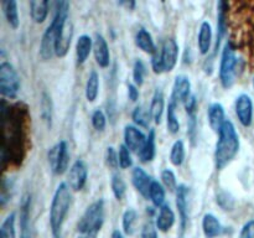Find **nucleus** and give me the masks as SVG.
Returning <instances> with one entry per match:
<instances>
[{"instance_id": "obj_1", "label": "nucleus", "mask_w": 254, "mask_h": 238, "mask_svg": "<svg viewBox=\"0 0 254 238\" xmlns=\"http://www.w3.org/2000/svg\"><path fill=\"white\" fill-rule=\"evenodd\" d=\"M240 151V136L236 126L230 119L218 130V139L215 148V164L218 170L226 168Z\"/></svg>"}, {"instance_id": "obj_2", "label": "nucleus", "mask_w": 254, "mask_h": 238, "mask_svg": "<svg viewBox=\"0 0 254 238\" xmlns=\"http://www.w3.org/2000/svg\"><path fill=\"white\" fill-rule=\"evenodd\" d=\"M68 1H57L55 4V14L54 17H52V21L47 26L44 35H42L41 44H40V56L45 61H47V60L54 56L60 32H61L62 27L67 22V20H68Z\"/></svg>"}, {"instance_id": "obj_3", "label": "nucleus", "mask_w": 254, "mask_h": 238, "mask_svg": "<svg viewBox=\"0 0 254 238\" xmlns=\"http://www.w3.org/2000/svg\"><path fill=\"white\" fill-rule=\"evenodd\" d=\"M71 206V191L67 182H61L57 186L52 197L50 207V226H51L52 237L61 238L62 226Z\"/></svg>"}, {"instance_id": "obj_4", "label": "nucleus", "mask_w": 254, "mask_h": 238, "mask_svg": "<svg viewBox=\"0 0 254 238\" xmlns=\"http://www.w3.org/2000/svg\"><path fill=\"white\" fill-rule=\"evenodd\" d=\"M179 59V45L174 39H166L160 51H156L151 57V67L156 74L171 72L175 68Z\"/></svg>"}, {"instance_id": "obj_5", "label": "nucleus", "mask_w": 254, "mask_h": 238, "mask_svg": "<svg viewBox=\"0 0 254 238\" xmlns=\"http://www.w3.org/2000/svg\"><path fill=\"white\" fill-rule=\"evenodd\" d=\"M104 222V201L97 200L86 208L79 218L77 230L81 235L98 233Z\"/></svg>"}, {"instance_id": "obj_6", "label": "nucleus", "mask_w": 254, "mask_h": 238, "mask_svg": "<svg viewBox=\"0 0 254 238\" xmlns=\"http://www.w3.org/2000/svg\"><path fill=\"white\" fill-rule=\"evenodd\" d=\"M237 57L232 42L227 41L222 49L220 62V81L223 88L228 89L235 84L237 77Z\"/></svg>"}, {"instance_id": "obj_7", "label": "nucleus", "mask_w": 254, "mask_h": 238, "mask_svg": "<svg viewBox=\"0 0 254 238\" xmlns=\"http://www.w3.org/2000/svg\"><path fill=\"white\" fill-rule=\"evenodd\" d=\"M20 91V78L11 63L4 61L0 63V93L2 97L14 99Z\"/></svg>"}, {"instance_id": "obj_8", "label": "nucleus", "mask_w": 254, "mask_h": 238, "mask_svg": "<svg viewBox=\"0 0 254 238\" xmlns=\"http://www.w3.org/2000/svg\"><path fill=\"white\" fill-rule=\"evenodd\" d=\"M69 161L68 145L64 140L57 143L49 151V164L55 175H62L67 170Z\"/></svg>"}, {"instance_id": "obj_9", "label": "nucleus", "mask_w": 254, "mask_h": 238, "mask_svg": "<svg viewBox=\"0 0 254 238\" xmlns=\"http://www.w3.org/2000/svg\"><path fill=\"white\" fill-rule=\"evenodd\" d=\"M88 178V168L82 159L74 161L68 171V182L67 185L73 191H81L84 187Z\"/></svg>"}, {"instance_id": "obj_10", "label": "nucleus", "mask_w": 254, "mask_h": 238, "mask_svg": "<svg viewBox=\"0 0 254 238\" xmlns=\"http://www.w3.org/2000/svg\"><path fill=\"white\" fill-rule=\"evenodd\" d=\"M148 136L135 125H127L124 129V145L130 151L139 154L143 150Z\"/></svg>"}, {"instance_id": "obj_11", "label": "nucleus", "mask_w": 254, "mask_h": 238, "mask_svg": "<svg viewBox=\"0 0 254 238\" xmlns=\"http://www.w3.org/2000/svg\"><path fill=\"white\" fill-rule=\"evenodd\" d=\"M236 114L243 126H250L253 121V102L248 94L242 93L236 98Z\"/></svg>"}, {"instance_id": "obj_12", "label": "nucleus", "mask_w": 254, "mask_h": 238, "mask_svg": "<svg viewBox=\"0 0 254 238\" xmlns=\"http://www.w3.org/2000/svg\"><path fill=\"white\" fill-rule=\"evenodd\" d=\"M30 218H31V196L25 193L20 202V238H32Z\"/></svg>"}, {"instance_id": "obj_13", "label": "nucleus", "mask_w": 254, "mask_h": 238, "mask_svg": "<svg viewBox=\"0 0 254 238\" xmlns=\"http://www.w3.org/2000/svg\"><path fill=\"white\" fill-rule=\"evenodd\" d=\"M189 193H190V190L184 183H180L176 188V207L180 216V226L183 233L185 232L189 220Z\"/></svg>"}, {"instance_id": "obj_14", "label": "nucleus", "mask_w": 254, "mask_h": 238, "mask_svg": "<svg viewBox=\"0 0 254 238\" xmlns=\"http://www.w3.org/2000/svg\"><path fill=\"white\" fill-rule=\"evenodd\" d=\"M190 97H191L190 78L184 76V74H179V76L175 77V81H174L173 96H171V99L175 101L176 103H179V102L186 103V102L190 99Z\"/></svg>"}, {"instance_id": "obj_15", "label": "nucleus", "mask_w": 254, "mask_h": 238, "mask_svg": "<svg viewBox=\"0 0 254 238\" xmlns=\"http://www.w3.org/2000/svg\"><path fill=\"white\" fill-rule=\"evenodd\" d=\"M131 182H133L134 187L136 188V191L141 196L149 198V190H150L153 180H151L149 174L143 168L136 166V168L133 169V173H131Z\"/></svg>"}, {"instance_id": "obj_16", "label": "nucleus", "mask_w": 254, "mask_h": 238, "mask_svg": "<svg viewBox=\"0 0 254 238\" xmlns=\"http://www.w3.org/2000/svg\"><path fill=\"white\" fill-rule=\"evenodd\" d=\"M93 54L96 62L102 67L106 68L111 63V52H109L108 44L102 35L97 34L93 41Z\"/></svg>"}, {"instance_id": "obj_17", "label": "nucleus", "mask_w": 254, "mask_h": 238, "mask_svg": "<svg viewBox=\"0 0 254 238\" xmlns=\"http://www.w3.org/2000/svg\"><path fill=\"white\" fill-rule=\"evenodd\" d=\"M72 35H73V25L67 20L64 26L62 27L61 32L59 35V39L56 42V49H55V55L57 57H64L68 52L69 46H71Z\"/></svg>"}, {"instance_id": "obj_18", "label": "nucleus", "mask_w": 254, "mask_h": 238, "mask_svg": "<svg viewBox=\"0 0 254 238\" xmlns=\"http://www.w3.org/2000/svg\"><path fill=\"white\" fill-rule=\"evenodd\" d=\"M174 223H175V213H174L173 208L168 203H165L159 208V215L155 222L156 228L161 232H168L171 230Z\"/></svg>"}, {"instance_id": "obj_19", "label": "nucleus", "mask_w": 254, "mask_h": 238, "mask_svg": "<svg viewBox=\"0 0 254 238\" xmlns=\"http://www.w3.org/2000/svg\"><path fill=\"white\" fill-rule=\"evenodd\" d=\"M197 46L201 55H207L212 46V26L208 21H202L197 37Z\"/></svg>"}, {"instance_id": "obj_20", "label": "nucleus", "mask_w": 254, "mask_h": 238, "mask_svg": "<svg viewBox=\"0 0 254 238\" xmlns=\"http://www.w3.org/2000/svg\"><path fill=\"white\" fill-rule=\"evenodd\" d=\"M92 49H93V41H92L89 35L83 34L77 39L76 56H77V62H78L79 64H83L84 62L88 60Z\"/></svg>"}, {"instance_id": "obj_21", "label": "nucleus", "mask_w": 254, "mask_h": 238, "mask_svg": "<svg viewBox=\"0 0 254 238\" xmlns=\"http://www.w3.org/2000/svg\"><path fill=\"white\" fill-rule=\"evenodd\" d=\"M208 123H210V126L215 131H217L221 129V126L223 125L227 119L225 118V108L221 103H212L208 108Z\"/></svg>"}, {"instance_id": "obj_22", "label": "nucleus", "mask_w": 254, "mask_h": 238, "mask_svg": "<svg viewBox=\"0 0 254 238\" xmlns=\"http://www.w3.org/2000/svg\"><path fill=\"white\" fill-rule=\"evenodd\" d=\"M202 231L207 238H216L222 232V225L213 213H206L202 218Z\"/></svg>"}, {"instance_id": "obj_23", "label": "nucleus", "mask_w": 254, "mask_h": 238, "mask_svg": "<svg viewBox=\"0 0 254 238\" xmlns=\"http://www.w3.org/2000/svg\"><path fill=\"white\" fill-rule=\"evenodd\" d=\"M135 44L136 46H138L141 51L145 52V54L154 55L158 51V49H156L155 46V42H154L153 40V36H151L150 32H149L148 30L144 29V27L139 29L138 32H136Z\"/></svg>"}, {"instance_id": "obj_24", "label": "nucleus", "mask_w": 254, "mask_h": 238, "mask_svg": "<svg viewBox=\"0 0 254 238\" xmlns=\"http://www.w3.org/2000/svg\"><path fill=\"white\" fill-rule=\"evenodd\" d=\"M164 108H165V101H164V94L160 89H156L154 92V96L151 98L150 108H149V112H150L151 119L155 121V124L161 123V118H163Z\"/></svg>"}, {"instance_id": "obj_25", "label": "nucleus", "mask_w": 254, "mask_h": 238, "mask_svg": "<svg viewBox=\"0 0 254 238\" xmlns=\"http://www.w3.org/2000/svg\"><path fill=\"white\" fill-rule=\"evenodd\" d=\"M228 5L226 1H218L217 2V40H216V47L215 50L217 51L220 47L221 41H222L223 36L226 34V27H227V10Z\"/></svg>"}, {"instance_id": "obj_26", "label": "nucleus", "mask_w": 254, "mask_h": 238, "mask_svg": "<svg viewBox=\"0 0 254 238\" xmlns=\"http://www.w3.org/2000/svg\"><path fill=\"white\" fill-rule=\"evenodd\" d=\"M30 14L36 24H42L49 15V1L47 0L30 1Z\"/></svg>"}, {"instance_id": "obj_27", "label": "nucleus", "mask_w": 254, "mask_h": 238, "mask_svg": "<svg viewBox=\"0 0 254 238\" xmlns=\"http://www.w3.org/2000/svg\"><path fill=\"white\" fill-rule=\"evenodd\" d=\"M2 11H4V16L6 19V22L10 25L12 29H17L20 24L19 11H17V2L15 0H5L1 2Z\"/></svg>"}, {"instance_id": "obj_28", "label": "nucleus", "mask_w": 254, "mask_h": 238, "mask_svg": "<svg viewBox=\"0 0 254 238\" xmlns=\"http://www.w3.org/2000/svg\"><path fill=\"white\" fill-rule=\"evenodd\" d=\"M86 98L88 102H94L98 97L99 93V76L97 73V71L92 69L88 74V78L86 82Z\"/></svg>"}, {"instance_id": "obj_29", "label": "nucleus", "mask_w": 254, "mask_h": 238, "mask_svg": "<svg viewBox=\"0 0 254 238\" xmlns=\"http://www.w3.org/2000/svg\"><path fill=\"white\" fill-rule=\"evenodd\" d=\"M155 130L151 129L148 134V139H146V143L144 145L143 150L138 154L139 159H140L143 163H150L153 161V159L155 158Z\"/></svg>"}, {"instance_id": "obj_30", "label": "nucleus", "mask_w": 254, "mask_h": 238, "mask_svg": "<svg viewBox=\"0 0 254 238\" xmlns=\"http://www.w3.org/2000/svg\"><path fill=\"white\" fill-rule=\"evenodd\" d=\"M176 106H178V103L171 99L169 102L168 111H166V124H168V130L171 134H176L180 130V121L176 116Z\"/></svg>"}, {"instance_id": "obj_31", "label": "nucleus", "mask_w": 254, "mask_h": 238, "mask_svg": "<svg viewBox=\"0 0 254 238\" xmlns=\"http://www.w3.org/2000/svg\"><path fill=\"white\" fill-rule=\"evenodd\" d=\"M149 198L153 202V205L159 208L165 205L164 203V201H165V188L159 181L153 180V182H151L150 190H149Z\"/></svg>"}, {"instance_id": "obj_32", "label": "nucleus", "mask_w": 254, "mask_h": 238, "mask_svg": "<svg viewBox=\"0 0 254 238\" xmlns=\"http://www.w3.org/2000/svg\"><path fill=\"white\" fill-rule=\"evenodd\" d=\"M15 222H16V215L14 212L6 216L0 227V238H16Z\"/></svg>"}, {"instance_id": "obj_33", "label": "nucleus", "mask_w": 254, "mask_h": 238, "mask_svg": "<svg viewBox=\"0 0 254 238\" xmlns=\"http://www.w3.org/2000/svg\"><path fill=\"white\" fill-rule=\"evenodd\" d=\"M185 160V144L183 140H176L170 150V161L174 166H181Z\"/></svg>"}, {"instance_id": "obj_34", "label": "nucleus", "mask_w": 254, "mask_h": 238, "mask_svg": "<svg viewBox=\"0 0 254 238\" xmlns=\"http://www.w3.org/2000/svg\"><path fill=\"white\" fill-rule=\"evenodd\" d=\"M136 221H138V213L133 208H128L123 213V230L126 235H133L134 231H135Z\"/></svg>"}, {"instance_id": "obj_35", "label": "nucleus", "mask_w": 254, "mask_h": 238, "mask_svg": "<svg viewBox=\"0 0 254 238\" xmlns=\"http://www.w3.org/2000/svg\"><path fill=\"white\" fill-rule=\"evenodd\" d=\"M131 118H133V121L139 126H143V128H148L149 121H150L151 116L150 112L146 111L143 106H138L133 111V114H131Z\"/></svg>"}, {"instance_id": "obj_36", "label": "nucleus", "mask_w": 254, "mask_h": 238, "mask_svg": "<svg viewBox=\"0 0 254 238\" xmlns=\"http://www.w3.org/2000/svg\"><path fill=\"white\" fill-rule=\"evenodd\" d=\"M111 186H112V191H113V195L116 196L117 200H123V197L126 196L127 192V185L126 181L123 180L121 175L118 174H114L112 176L111 180Z\"/></svg>"}, {"instance_id": "obj_37", "label": "nucleus", "mask_w": 254, "mask_h": 238, "mask_svg": "<svg viewBox=\"0 0 254 238\" xmlns=\"http://www.w3.org/2000/svg\"><path fill=\"white\" fill-rule=\"evenodd\" d=\"M41 117L49 128H51L52 123V103L51 98L46 92H44L41 96Z\"/></svg>"}, {"instance_id": "obj_38", "label": "nucleus", "mask_w": 254, "mask_h": 238, "mask_svg": "<svg viewBox=\"0 0 254 238\" xmlns=\"http://www.w3.org/2000/svg\"><path fill=\"white\" fill-rule=\"evenodd\" d=\"M145 64L141 60H136L134 62V67H133V79H134V84L136 87L143 86L144 83V77H145Z\"/></svg>"}, {"instance_id": "obj_39", "label": "nucleus", "mask_w": 254, "mask_h": 238, "mask_svg": "<svg viewBox=\"0 0 254 238\" xmlns=\"http://www.w3.org/2000/svg\"><path fill=\"white\" fill-rule=\"evenodd\" d=\"M161 181H163V185L170 191H176L179 186L175 173L171 169H165V170L161 171Z\"/></svg>"}, {"instance_id": "obj_40", "label": "nucleus", "mask_w": 254, "mask_h": 238, "mask_svg": "<svg viewBox=\"0 0 254 238\" xmlns=\"http://www.w3.org/2000/svg\"><path fill=\"white\" fill-rule=\"evenodd\" d=\"M118 159H119V166L122 169H128L133 165V160H131V155H130V150L127 148L124 144H122L119 146L118 150Z\"/></svg>"}, {"instance_id": "obj_41", "label": "nucleus", "mask_w": 254, "mask_h": 238, "mask_svg": "<svg viewBox=\"0 0 254 238\" xmlns=\"http://www.w3.org/2000/svg\"><path fill=\"white\" fill-rule=\"evenodd\" d=\"M92 124H93L94 129L98 131H103L107 125V118L106 114L103 113L102 109H96L92 113Z\"/></svg>"}, {"instance_id": "obj_42", "label": "nucleus", "mask_w": 254, "mask_h": 238, "mask_svg": "<svg viewBox=\"0 0 254 238\" xmlns=\"http://www.w3.org/2000/svg\"><path fill=\"white\" fill-rule=\"evenodd\" d=\"M106 161H107V165L112 169H117L119 166L118 153L114 150L113 146H108V148H107Z\"/></svg>"}, {"instance_id": "obj_43", "label": "nucleus", "mask_w": 254, "mask_h": 238, "mask_svg": "<svg viewBox=\"0 0 254 238\" xmlns=\"http://www.w3.org/2000/svg\"><path fill=\"white\" fill-rule=\"evenodd\" d=\"M158 228L153 223H146L141 231V238H159L158 237Z\"/></svg>"}, {"instance_id": "obj_44", "label": "nucleus", "mask_w": 254, "mask_h": 238, "mask_svg": "<svg viewBox=\"0 0 254 238\" xmlns=\"http://www.w3.org/2000/svg\"><path fill=\"white\" fill-rule=\"evenodd\" d=\"M240 238H254V220L248 221L241 230Z\"/></svg>"}, {"instance_id": "obj_45", "label": "nucleus", "mask_w": 254, "mask_h": 238, "mask_svg": "<svg viewBox=\"0 0 254 238\" xmlns=\"http://www.w3.org/2000/svg\"><path fill=\"white\" fill-rule=\"evenodd\" d=\"M128 97L131 102H136L139 98V91H138V87L135 84L130 83L128 84Z\"/></svg>"}, {"instance_id": "obj_46", "label": "nucleus", "mask_w": 254, "mask_h": 238, "mask_svg": "<svg viewBox=\"0 0 254 238\" xmlns=\"http://www.w3.org/2000/svg\"><path fill=\"white\" fill-rule=\"evenodd\" d=\"M112 238H124L123 235L119 230H114L113 233H112Z\"/></svg>"}, {"instance_id": "obj_47", "label": "nucleus", "mask_w": 254, "mask_h": 238, "mask_svg": "<svg viewBox=\"0 0 254 238\" xmlns=\"http://www.w3.org/2000/svg\"><path fill=\"white\" fill-rule=\"evenodd\" d=\"M98 233H88V235H81V237L78 238H97Z\"/></svg>"}, {"instance_id": "obj_48", "label": "nucleus", "mask_w": 254, "mask_h": 238, "mask_svg": "<svg viewBox=\"0 0 254 238\" xmlns=\"http://www.w3.org/2000/svg\"><path fill=\"white\" fill-rule=\"evenodd\" d=\"M253 84H254V78H253Z\"/></svg>"}]
</instances>
